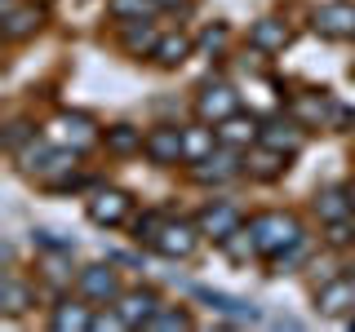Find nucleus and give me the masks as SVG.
Wrapping results in <instances>:
<instances>
[{"label": "nucleus", "instance_id": "34", "mask_svg": "<svg viewBox=\"0 0 355 332\" xmlns=\"http://www.w3.org/2000/svg\"><path fill=\"white\" fill-rule=\"evenodd\" d=\"M324 239L333 243V248L351 243V239H355V221H351V217H342V221H324Z\"/></svg>", "mask_w": 355, "mask_h": 332}, {"label": "nucleus", "instance_id": "17", "mask_svg": "<svg viewBox=\"0 0 355 332\" xmlns=\"http://www.w3.org/2000/svg\"><path fill=\"white\" fill-rule=\"evenodd\" d=\"M244 169H249L253 177H262V182H271V177H280L288 169V155L266 147V142H258V147H249V155H244Z\"/></svg>", "mask_w": 355, "mask_h": 332}, {"label": "nucleus", "instance_id": "21", "mask_svg": "<svg viewBox=\"0 0 355 332\" xmlns=\"http://www.w3.org/2000/svg\"><path fill=\"white\" fill-rule=\"evenodd\" d=\"M49 328L53 332H85V328H94V315H89V306H80V302H62V306H53Z\"/></svg>", "mask_w": 355, "mask_h": 332}, {"label": "nucleus", "instance_id": "28", "mask_svg": "<svg viewBox=\"0 0 355 332\" xmlns=\"http://www.w3.org/2000/svg\"><path fill=\"white\" fill-rule=\"evenodd\" d=\"M333 111H338V107H333L329 98H302V102L293 107V116L302 120V124H324V120L333 116Z\"/></svg>", "mask_w": 355, "mask_h": 332}, {"label": "nucleus", "instance_id": "29", "mask_svg": "<svg viewBox=\"0 0 355 332\" xmlns=\"http://www.w3.org/2000/svg\"><path fill=\"white\" fill-rule=\"evenodd\" d=\"M164 221H169L164 213H142L138 221H133V239H138V243H155V235L164 230Z\"/></svg>", "mask_w": 355, "mask_h": 332}, {"label": "nucleus", "instance_id": "40", "mask_svg": "<svg viewBox=\"0 0 355 332\" xmlns=\"http://www.w3.org/2000/svg\"><path fill=\"white\" fill-rule=\"evenodd\" d=\"M351 328H355V315H351Z\"/></svg>", "mask_w": 355, "mask_h": 332}, {"label": "nucleus", "instance_id": "20", "mask_svg": "<svg viewBox=\"0 0 355 332\" xmlns=\"http://www.w3.org/2000/svg\"><path fill=\"white\" fill-rule=\"evenodd\" d=\"M36 27H40V9L36 5H18V0L5 5V36L9 40H27Z\"/></svg>", "mask_w": 355, "mask_h": 332}, {"label": "nucleus", "instance_id": "24", "mask_svg": "<svg viewBox=\"0 0 355 332\" xmlns=\"http://www.w3.org/2000/svg\"><path fill=\"white\" fill-rule=\"evenodd\" d=\"M155 44H160V31H155L151 18L125 22V49H129V53H151Z\"/></svg>", "mask_w": 355, "mask_h": 332}, {"label": "nucleus", "instance_id": "16", "mask_svg": "<svg viewBox=\"0 0 355 332\" xmlns=\"http://www.w3.org/2000/svg\"><path fill=\"white\" fill-rule=\"evenodd\" d=\"M288 40H293V36H288V27H284L280 18H258V22L249 27V44H253L258 53H284Z\"/></svg>", "mask_w": 355, "mask_h": 332}, {"label": "nucleus", "instance_id": "7", "mask_svg": "<svg viewBox=\"0 0 355 332\" xmlns=\"http://www.w3.org/2000/svg\"><path fill=\"white\" fill-rule=\"evenodd\" d=\"M196 243H200V226H191V221H164V230L155 235L151 248L160 252V257L182 261V257H191V252H196Z\"/></svg>", "mask_w": 355, "mask_h": 332}, {"label": "nucleus", "instance_id": "38", "mask_svg": "<svg viewBox=\"0 0 355 332\" xmlns=\"http://www.w3.org/2000/svg\"><path fill=\"white\" fill-rule=\"evenodd\" d=\"M342 270H347V279L355 284V261H347V266H342Z\"/></svg>", "mask_w": 355, "mask_h": 332}, {"label": "nucleus", "instance_id": "5", "mask_svg": "<svg viewBox=\"0 0 355 332\" xmlns=\"http://www.w3.org/2000/svg\"><path fill=\"white\" fill-rule=\"evenodd\" d=\"M129 208H133V199L125 191H116V186H107V191H94V195H89L85 213H89L94 226H120V221L129 217Z\"/></svg>", "mask_w": 355, "mask_h": 332}, {"label": "nucleus", "instance_id": "39", "mask_svg": "<svg viewBox=\"0 0 355 332\" xmlns=\"http://www.w3.org/2000/svg\"><path fill=\"white\" fill-rule=\"evenodd\" d=\"M347 191H351V204H355V182H351V186H347Z\"/></svg>", "mask_w": 355, "mask_h": 332}, {"label": "nucleus", "instance_id": "12", "mask_svg": "<svg viewBox=\"0 0 355 332\" xmlns=\"http://www.w3.org/2000/svg\"><path fill=\"white\" fill-rule=\"evenodd\" d=\"M214 129H218V142H222V147H236V151L258 147V138H262V120L244 116V111L227 116V120H222V124H214Z\"/></svg>", "mask_w": 355, "mask_h": 332}, {"label": "nucleus", "instance_id": "33", "mask_svg": "<svg viewBox=\"0 0 355 332\" xmlns=\"http://www.w3.org/2000/svg\"><path fill=\"white\" fill-rule=\"evenodd\" d=\"M31 138H36V129H31L27 120H14V124H9V133H5V147H9V155H18V151L27 147Z\"/></svg>", "mask_w": 355, "mask_h": 332}, {"label": "nucleus", "instance_id": "22", "mask_svg": "<svg viewBox=\"0 0 355 332\" xmlns=\"http://www.w3.org/2000/svg\"><path fill=\"white\" fill-rule=\"evenodd\" d=\"M315 213H320V221H342V217H351V213H355L351 191H342V186L320 191V195H315Z\"/></svg>", "mask_w": 355, "mask_h": 332}, {"label": "nucleus", "instance_id": "9", "mask_svg": "<svg viewBox=\"0 0 355 332\" xmlns=\"http://www.w3.org/2000/svg\"><path fill=\"white\" fill-rule=\"evenodd\" d=\"M76 288H80L85 302H98V306L120 302V279H116V270H111V266H85L80 279H76Z\"/></svg>", "mask_w": 355, "mask_h": 332}, {"label": "nucleus", "instance_id": "30", "mask_svg": "<svg viewBox=\"0 0 355 332\" xmlns=\"http://www.w3.org/2000/svg\"><path fill=\"white\" fill-rule=\"evenodd\" d=\"M31 239H36L40 248H49V252H71L76 248V239H67V235H58V230H49V226H36Z\"/></svg>", "mask_w": 355, "mask_h": 332}, {"label": "nucleus", "instance_id": "32", "mask_svg": "<svg viewBox=\"0 0 355 332\" xmlns=\"http://www.w3.org/2000/svg\"><path fill=\"white\" fill-rule=\"evenodd\" d=\"M222 248H227L236 261H244L249 252H258V243H253V230H236V235H227V239H222Z\"/></svg>", "mask_w": 355, "mask_h": 332}, {"label": "nucleus", "instance_id": "26", "mask_svg": "<svg viewBox=\"0 0 355 332\" xmlns=\"http://www.w3.org/2000/svg\"><path fill=\"white\" fill-rule=\"evenodd\" d=\"M0 306H5V315H22V310L31 306V288L18 279V275H5V284H0Z\"/></svg>", "mask_w": 355, "mask_h": 332}, {"label": "nucleus", "instance_id": "6", "mask_svg": "<svg viewBox=\"0 0 355 332\" xmlns=\"http://www.w3.org/2000/svg\"><path fill=\"white\" fill-rule=\"evenodd\" d=\"M49 138L62 142V147H71V151H89V147L98 142V129H94V120H89V116L62 111V116L49 124Z\"/></svg>", "mask_w": 355, "mask_h": 332}, {"label": "nucleus", "instance_id": "35", "mask_svg": "<svg viewBox=\"0 0 355 332\" xmlns=\"http://www.w3.org/2000/svg\"><path fill=\"white\" fill-rule=\"evenodd\" d=\"M302 252H306V235L297 239V243H288V248L280 252V257H271V270H275V275H284L288 266H297V261H302Z\"/></svg>", "mask_w": 355, "mask_h": 332}, {"label": "nucleus", "instance_id": "36", "mask_svg": "<svg viewBox=\"0 0 355 332\" xmlns=\"http://www.w3.org/2000/svg\"><path fill=\"white\" fill-rule=\"evenodd\" d=\"M222 44H227V27H209L205 36H200V49H205V53H218Z\"/></svg>", "mask_w": 355, "mask_h": 332}, {"label": "nucleus", "instance_id": "8", "mask_svg": "<svg viewBox=\"0 0 355 332\" xmlns=\"http://www.w3.org/2000/svg\"><path fill=\"white\" fill-rule=\"evenodd\" d=\"M311 27H315L320 36H329V40H347V36H355V5H347V0L320 5L315 18H311Z\"/></svg>", "mask_w": 355, "mask_h": 332}, {"label": "nucleus", "instance_id": "25", "mask_svg": "<svg viewBox=\"0 0 355 332\" xmlns=\"http://www.w3.org/2000/svg\"><path fill=\"white\" fill-rule=\"evenodd\" d=\"M142 147H147L142 129H133V124H116V129H107V151H116V155H138Z\"/></svg>", "mask_w": 355, "mask_h": 332}, {"label": "nucleus", "instance_id": "19", "mask_svg": "<svg viewBox=\"0 0 355 332\" xmlns=\"http://www.w3.org/2000/svg\"><path fill=\"white\" fill-rule=\"evenodd\" d=\"M214 151H218V129H209V124H191V129H182V155H187V164L209 160Z\"/></svg>", "mask_w": 355, "mask_h": 332}, {"label": "nucleus", "instance_id": "2", "mask_svg": "<svg viewBox=\"0 0 355 332\" xmlns=\"http://www.w3.org/2000/svg\"><path fill=\"white\" fill-rule=\"evenodd\" d=\"M249 230H253V243H258L262 257H280L288 243L302 239V226H297V217H288V213H258L249 221Z\"/></svg>", "mask_w": 355, "mask_h": 332}, {"label": "nucleus", "instance_id": "14", "mask_svg": "<svg viewBox=\"0 0 355 332\" xmlns=\"http://www.w3.org/2000/svg\"><path fill=\"white\" fill-rule=\"evenodd\" d=\"M142 151H147L151 164H178V160H187V155H182V129H173V124L151 129Z\"/></svg>", "mask_w": 355, "mask_h": 332}, {"label": "nucleus", "instance_id": "23", "mask_svg": "<svg viewBox=\"0 0 355 332\" xmlns=\"http://www.w3.org/2000/svg\"><path fill=\"white\" fill-rule=\"evenodd\" d=\"M151 58L160 66H178V62L191 58V40H187L182 31H169V36H160V44L151 49Z\"/></svg>", "mask_w": 355, "mask_h": 332}, {"label": "nucleus", "instance_id": "13", "mask_svg": "<svg viewBox=\"0 0 355 332\" xmlns=\"http://www.w3.org/2000/svg\"><path fill=\"white\" fill-rule=\"evenodd\" d=\"M302 120H284V116H271V120H262V138L266 147H275V151H284V155H297L302 151Z\"/></svg>", "mask_w": 355, "mask_h": 332}, {"label": "nucleus", "instance_id": "4", "mask_svg": "<svg viewBox=\"0 0 355 332\" xmlns=\"http://www.w3.org/2000/svg\"><path fill=\"white\" fill-rule=\"evenodd\" d=\"M240 173H244L240 151H236V147H222V142H218V151L209 155V160H200V164H196V182H200V186H222V182H236Z\"/></svg>", "mask_w": 355, "mask_h": 332}, {"label": "nucleus", "instance_id": "11", "mask_svg": "<svg viewBox=\"0 0 355 332\" xmlns=\"http://www.w3.org/2000/svg\"><path fill=\"white\" fill-rule=\"evenodd\" d=\"M200 302H209V310H218L227 324H236V328H249V324H258V306L253 302H244V297H231V293H209V288H200Z\"/></svg>", "mask_w": 355, "mask_h": 332}, {"label": "nucleus", "instance_id": "37", "mask_svg": "<svg viewBox=\"0 0 355 332\" xmlns=\"http://www.w3.org/2000/svg\"><path fill=\"white\" fill-rule=\"evenodd\" d=\"M155 5H160V9H182L187 0H155Z\"/></svg>", "mask_w": 355, "mask_h": 332}, {"label": "nucleus", "instance_id": "1", "mask_svg": "<svg viewBox=\"0 0 355 332\" xmlns=\"http://www.w3.org/2000/svg\"><path fill=\"white\" fill-rule=\"evenodd\" d=\"M14 160H18V173L22 177H40V182H49V186H62L67 177H76V160H80V151L62 147V142L31 138Z\"/></svg>", "mask_w": 355, "mask_h": 332}, {"label": "nucleus", "instance_id": "15", "mask_svg": "<svg viewBox=\"0 0 355 332\" xmlns=\"http://www.w3.org/2000/svg\"><path fill=\"white\" fill-rule=\"evenodd\" d=\"M120 319H125L129 328H147L151 324V315L160 310V302H155V293H147V288H129V293H120Z\"/></svg>", "mask_w": 355, "mask_h": 332}, {"label": "nucleus", "instance_id": "27", "mask_svg": "<svg viewBox=\"0 0 355 332\" xmlns=\"http://www.w3.org/2000/svg\"><path fill=\"white\" fill-rule=\"evenodd\" d=\"M107 9H111V18H120V22H138V18H151L155 9V0H107Z\"/></svg>", "mask_w": 355, "mask_h": 332}, {"label": "nucleus", "instance_id": "31", "mask_svg": "<svg viewBox=\"0 0 355 332\" xmlns=\"http://www.w3.org/2000/svg\"><path fill=\"white\" fill-rule=\"evenodd\" d=\"M147 328H191V315H187V310H173V306H160Z\"/></svg>", "mask_w": 355, "mask_h": 332}, {"label": "nucleus", "instance_id": "10", "mask_svg": "<svg viewBox=\"0 0 355 332\" xmlns=\"http://www.w3.org/2000/svg\"><path fill=\"white\" fill-rule=\"evenodd\" d=\"M196 226H200V235H209L214 243H222L227 235H236V230H240V208L227 204V199H214V204L200 213Z\"/></svg>", "mask_w": 355, "mask_h": 332}, {"label": "nucleus", "instance_id": "18", "mask_svg": "<svg viewBox=\"0 0 355 332\" xmlns=\"http://www.w3.org/2000/svg\"><path fill=\"white\" fill-rule=\"evenodd\" d=\"M315 306H320V315H347V310L355 306V284L347 279V275H342V279H329L315 293Z\"/></svg>", "mask_w": 355, "mask_h": 332}, {"label": "nucleus", "instance_id": "3", "mask_svg": "<svg viewBox=\"0 0 355 332\" xmlns=\"http://www.w3.org/2000/svg\"><path fill=\"white\" fill-rule=\"evenodd\" d=\"M240 111V93L231 89L227 80H205L196 93V116L205 120V124H222L227 116H236Z\"/></svg>", "mask_w": 355, "mask_h": 332}]
</instances>
